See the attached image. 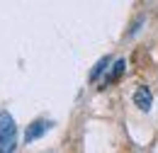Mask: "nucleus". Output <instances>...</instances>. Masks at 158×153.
<instances>
[{
	"instance_id": "obj_1",
	"label": "nucleus",
	"mask_w": 158,
	"mask_h": 153,
	"mask_svg": "<svg viewBox=\"0 0 158 153\" xmlns=\"http://www.w3.org/2000/svg\"><path fill=\"white\" fill-rule=\"evenodd\" d=\"M17 126L10 112H0V153H15Z\"/></svg>"
},
{
	"instance_id": "obj_2",
	"label": "nucleus",
	"mask_w": 158,
	"mask_h": 153,
	"mask_svg": "<svg viewBox=\"0 0 158 153\" xmlns=\"http://www.w3.org/2000/svg\"><path fill=\"white\" fill-rule=\"evenodd\" d=\"M134 105H136L141 112H151V105H153V95H151V90H148L146 85L136 88V93H134Z\"/></svg>"
},
{
	"instance_id": "obj_3",
	"label": "nucleus",
	"mask_w": 158,
	"mask_h": 153,
	"mask_svg": "<svg viewBox=\"0 0 158 153\" xmlns=\"http://www.w3.org/2000/svg\"><path fill=\"white\" fill-rule=\"evenodd\" d=\"M51 129V122H44V119H39V122H34V124H29V129L24 131V141L27 143H32L34 139H39V136H44L46 131Z\"/></svg>"
},
{
	"instance_id": "obj_4",
	"label": "nucleus",
	"mask_w": 158,
	"mask_h": 153,
	"mask_svg": "<svg viewBox=\"0 0 158 153\" xmlns=\"http://www.w3.org/2000/svg\"><path fill=\"white\" fill-rule=\"evenodd\" d=\"M124 68H127V61L124 58H119V61H114V68L107 73V78H105V85H112L114 80H119V76L124 73Z\"/></svg>"
},
{
	"instance_id": "obj_5",
	"label": "nucleus",
	"mask_w": 158,
	"mask_h": 153,
	"mask_svg": "<svg viewBox=\"0 0 158 153\" xmlns=\"http://www.w3.org/2000/svg\"><path fill=\"white\" fill-rule=\"evenodd\" d=\"M110 61H112L110 56L100 58V61H98V66H95V68H93V73H90V80H98V78H100V73H102V71H105V68L110 66Z\"/></svg>"
}]
</instances>
